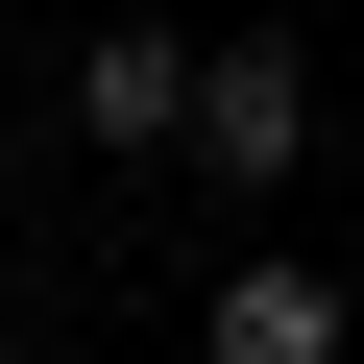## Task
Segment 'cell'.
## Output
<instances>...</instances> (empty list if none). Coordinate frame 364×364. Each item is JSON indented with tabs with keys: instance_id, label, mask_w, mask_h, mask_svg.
<instances>
[{
	"instance_id": "obj_1",
	"label": "cell",
	"mask_w": 364,
	"mask_h": 364,
	"mask_svg": "<svg viewBox=\"0 0 364 364\" xmlns=\"http://www.w3.org/2000/svg\"><path fill=\"white\" fill-rule=\"evenodd\" d=\"M316 170V73L243 25V49H195V195H291Z\"/></svg>"
},
{
	"instance_id": "obj_2",
	"label": "cell",
	"mask_w": 364,
	"mask_h": 364,
	"mask_svg": "<svg viewBox=\"0 0 364 364\" xmlns=\"http://www.w3.org/2000/svg\"><path fill=\"white\" fill-rule=\"evenodd\" d=\"M73 146H122V170H195V25H146V0H122V25L73 49Z\"/></svg>"
},
{
	"instance_id": "obj_3",
	"label": "cell",
	"mask_w": 364,
	"mask_h": 364,
	"mask_svg": "<svg viewBox=\"0 0 364 364\" xmlns=\"http://www.w3.org/2000/svg\"><path fill=\"white\" fill-rule=\"evenodd\" d=\"M195 364H364V340H340V267H291V243H243V267L195 291Z\"/></svg>"
}]
</instances>
